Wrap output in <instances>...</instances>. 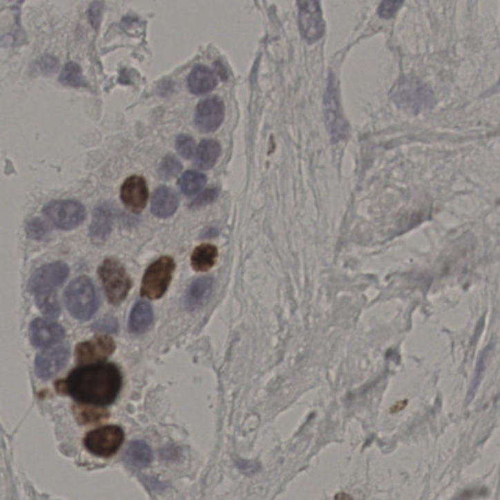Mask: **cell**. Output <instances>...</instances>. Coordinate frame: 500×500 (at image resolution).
<instances>
[{
    "label": "cell",
    "mask_w": 500,
    "mask_h": 500,
    "mask_svg": "<svg viewBox=\"0 0 500 500\" xmlns=\"http://www.w3.org/2000/svg\"><path fill=\"white\" fill-rule=\"evenodd\" d=\"M75 414L77 421L81 424L96 423L108 416L107 410L89 407H75Z\"/></svg>",
    "instance_id": "obj_25"
},
{
    "label": "cell",
    "mask_w": 500,
    "mask_h": 500,
    "mask_svg": "<svg viewBox=\"0 0 500 500\" xmlns=\"http://www.w3.org/2000/svg\"><path fill=\"white\" fill-rule=\"evenodd\" d=\"M153 318L154 315L150 304L145 301H139L132 309L129 318V327L131 331L143 334L152 325Z\"/></svg>",
    "instance_id": "obj_18"
},
{
    "label": "cell",
    "mask_w": 500,
    "mask_h": 500,
    "mask_svg": "<svg viewBox=\"0 0 500 500\" xmlns=\"http://www.w3.org/2000/svg\"><path fill=\"white\" fill-rule=\"evenodd\" d=\"M70 268L62 261L52 262L37 269L30 280V290L35 298L56 296L58 287L66 282Z\"/></svg>",
    "instance_id": "obj_4"
},
{
    "label": "cell",
    "mask_w": 500,
    "mask_h": 500,
    "mask_svg": "<svg viewBox=\"0 0 500 500\" xmlns=\"http://www.w3.org/2000/svg\"><path fill=\"white\" fill-rule=\"evenodd\" d=\"M225 115V106L219 97L205 99L198 105L195 122L200 131L209 133L220 127Z\"/></svg>",
    "instance_id": "obj_9"
},
{
    "label": "cell",
    "mask_w": 500,
    "mask_h": 500,
    "mask_svg": "<svg viewBox=\"0 0 500 500\" xmlns=\"http://www.w3.org/2000/svg\"><path fill=\"white\" fill-rule=\"evenodd\" d=\"M125 459L131 466L144 468L152 461V450L150 445L143 441H133L125 452Z\"/></svg>",
    "instance_id": "obj_20"
},
{
    "label": "cell",
    "mask_w": 500,
    "mask_h": 500,
    "mask_svg": "<svg viewBox=\"0 0 500 500\" xmlns=\"http://www.w3.org/2000/svg\"><path fill=\"white\" fill-rule=\"evenodd\" d=\"M216 70L217 72H218V74L221 75L222 77H226V70H224L223 66H222V64L217 62L216 64Z\"/></svg>",
    "instance_id": "obj_37"
},
{
    "label": "cell",
    "mask_w": 500,
    "mask_h": 500,
    "mask_svg": "<svg viewBox=\"0 0 500 500\" xmlns=\"http://www.w3.org/2000/svg\"><path fill=\"white\" fill-rule=\"evenodd\" d=\"M122 384L117 365L95 364L73 370L65 381L58 382V391L68 393L82 404L108 405L119 396Z\"/></svg>",
    "instance_id": "obj_1"
},
{
    "label": "cell",
    "mask_w": 500,
    "mask_h": 500,
    "mask_svg": "<svg viewBox=\"0 0 500 500\" xmlns=\"http://www.w3.org/2000/svg\"><path fill=\"white\" fill-rule=\"evenodd\" d=\"M124 440V434L119 426L101 427L87 434L84 445L91 454L108 457L119 450Z\"/></svg>",
    "instance_id": "obj_7"
},
{
    "label": "cell",
    "mask_w": 500,
    "mask_h": 500,
    "mask_svg": "<svg viewBox=\"0 0 500 500\" xmlns=\"http://www.w3.org/2000/svg\"><path fill=\"white\" fill-rule=\"evenodd\" d=\"M403 3L404 0H383L379 6V15L384 19L392 18L400 10Z\"/></svg>",
    "instance_id": "obj_30"
},
{
    "label": "cell",
    "mask_w": 500,
    "mask_h": 500,
    "mask_svg": "<svg viewBox=\"0 0 500 500\" xmlns=\"http://www.w3.org/2000/svg\"><path fill=\"white\" fill-rule=\"evenodd\" d=\"M325 117L332 139L336 142L344 140L348 136V124L341 114L334 91L329 90V96L327 97L325 102Z\"/></svg>",
    "instance_id": "obj_14"
},
{
    "label": "cell",
    "mask_w": 500,
    "mask_h": 500,
    "mask_svg": "<svg viewBox=\"0 0 500 500\" xmlns=\"http://www.w3.org/2000/svg\"><path fill=\"white\" fill-rule=\"evenodd\" d=\"M175 262L169 256L155 261L146 271L141 285V296L159 299L164 296L175 270Z\"/></svg>",
    "instance_id": "obj_5"
},
{
    "label": "cell",
    "mask_w": 500,
    "mask_h": 500,
    "mask_svg": "<svg viewBox=\"0 0 500 500\" xmlns=\"http://www.w3.org/2000/svg\"><path fill=\"white\" fill-rule=\"evenodd\" d=\"M218 250L214 245L204 244L193 250L191 264L193 270L205 272L215 265Z\"/></svg>",
    "instance_id": "obj_19"
},
{
    "label": "cell",
    "mask_w": 500,
    "mask_h": 500,
    "mask_svg": "<svg viewBox=\"0 0 500 500\" xmlns=\"http://www.w3.org/2000/svg\"><path fill=\"white\" fill-rule=\"evenodd\" d=\"M179 198L171 188L160 187L155 191L152 200V212L160 218H167L175 213Z\"/></svg>",
    "instance_id": "obj_15"
},
{
    "label": "cell",
    "mask_w": 500,
    "mask_h": 500,
    "mask_svg": "<svg viewBox=\"0 0 500 500\" xmlns=\"http://www.w3.org/2000/svg\"><path fill=\"white\" fill-rule=\"evenodd\" d=\"M37 65H39L40 72L46 75L53 74L59 67L57 59L49 55L44 56V57L40 59Z\"/></svg>",
    "instance_id": "obj_32"
},
{
    "label": "cell",
    "mask_w": 500,
    "mask_h": 500,
    "mask_svg": "<svg viewBox=\"0 0 500 500\" xmlns=\"http://www.w3.org/2000/svg\"><path fill=\"white\" fill-rule=\"evenodd\" d=\"M44 213L61 230L79 227L86 216L84 205L74 200H53L46 205Z\"/></svg>",
    "instance_id": "obj_6"
},
{
    "label": "cell",
    "mask_w": 500,
    "mask_h": 500,
    "mask_svg": "<svg viewBox=\"0 0 500 500\" xmlns=\"http://www.w3.org/2000/svg\"><path fill=\"white\" fill-rule=\"evenodd\" d=\"M115 349V341L110 336H96L77 346L75 358L79 364H89L110 357Z\"/></svg>",
    "instance_id": "obj_11"
},
{
    "label": "cell",
    "mask_w": 500,
    "mask_h": 500,
    "mask_svg": "<svg viewBox=\"0 0 500 500\" xmlns=\"http://www.w3.org/2000/svg\"><path fill=\"white\" fill-rule=\"evenodd\" d=\"M177 152L182 155L184 159H192L195 154V143L192 137L186 135H180L176 139Z\"/></svg>",
    "instance_id": "obj_29"
},
{
    "label": "cell",
    "mask_w": 500,
    "mask_h": 500,
    "mask_svg": "<svg viewBox=\"0 0 500 500\" xmlns=\"http://www.w3.org/2000/svg\"><path fill=\"white\" fill-rule=\"evenodd\" d=\"M217 82V77L213 70L204 66H197L189 75V90L195 95H202L213 90Z\"/></svg>",
    "instance_id": "obj_16"
},
{
    "label": "cell",
    "mask_w": 500,
    "mask_h": 500,
    "mask_svg": "<svg viewBox=\"0 0 500 500\" xmlns=\"http://www.w3.org/2000/svg\"><path fill=\"white\" fill-rule=\"evenodd\" d=\"M181 169H182V165L176 157L171 155H166L160 164V175L162 179L169 180V179L178 175Z\"/></svg>",
    "instance_id": "obj_27"
},
{
    "label": "cell",
    "mask_w": 500,
    "mask_h": 500,
    "mask_svg": "<svg viewBox=\"0 0 500 500\" xmlns=\"http://www.w3.org/2000/svg\"><path fill=\"white\" fill-rule=\"evenodd\" d=\"M61 84L66 86L70 87H81L86 86V82L82 75L81 68L79 64L75 62H68L64 67L62 74L60 75Z\"/></svg>",
    "instance_id": "obj_24"
},
{
    "label": "cell",
    "mask_w": 500,
    "mask_h": 500,
    "mask_svg": "<svg viewBox=\"0 0 500 500\" xmlns=\"http://www.w3.org/2000/svg\"><path fill=\"white\" fill-rule=\"evenodd\" d=\"M112 213L108 209L103 206L96 209L90 227L92 240L102 242L107 239L112 229Z\"/></svg>",
    "instance_id": "obj_22"
},
{
    "label": "cell",
    "mask_w": 500,
    "mask_h": 500,
    "mask_svg": "<svg viewBox=\"0 0 500 500\" xmlns=\"http://www.w3.org/2000/svg\"><path fill=\"white\" fill-rule=\"evenodd\" d=\"M94 327H95L97 330L114 332L117 329V320L113 318H104V320H99V322L94 325Z\"/></svg>",
    "instance_id": "obj_35"
},
{
    "label": "cell",
    "mask_w": 500,
    "mask_h": 500,
    "mask_svg": "<svg viewBox=\"0 0 500 500\" xmlns=\"http://www.w3.org/2000/svg\"><path fill=\"white\" fill-rule=\"evenodd\" d=\"M101 15H102V6L99 2L92 4L90 9H89V20L93 27H98L99 23H100Z\"/></svg>",
    "instance_id": "obj_34"
},
{
    "label": "cell",
    "mask_w": 500,
    "mask_h": 500,
    "mask_svg": "<svg viewBox=\"0 0 500 500\" xmlns=\"http://www.w3.org/2000/svg\"><path fill=\"white\" fill-rule=\"evenodd\" d=\"M412 88L407 90V94L404 92H401V99L404 101L405 105L409 107H421L425 106V103L429 101V96L424 93L423 89L422 88H414V86Z\"/></svg>",
    "instance_id": "obj_26"
},
{
    "label": "cell",
    "mask_w": 500,
    "mask_h": 500,
    "mask_svg": "<svg viewBox=\"0 0 500 500\" xmlns=\"http://www.w3.org/2000/svg\"><path fill=\"white\" fill-rule=\"evenodd\" d=\"M195 154V164L202 169H209L216 164L220 157V144L215 140L209 139L200 144Z\"/></svg>",
    "instance_id": "obj_21"
},
{
    "label": "cell",
    "mask_w": 500,
    "mask_h": 500,
    "mask_svg": "<svg viewBox=\"0 0 500 500\" xmlns=\"http://www.w3.org/2000/svg\"><path fill=\"white\" fill-rule=\"evenodd\" d=\"M47 230H48V227L46 224L39 218L32 219L27 225L28 235L35 240H40L44 238L46 235Z\"/></svg>",
    "instance_id": "obj_31"
},
{
    "label": "cell",
    "mask_w": 500,
    "mask_h": 500,
    "mask_svg": "<svg viewBox=\"0 0 500 500\" xmlns=\"http://www.w3.org/2000/svg\"><path fill=\"white\" fill-rule=\"evenodd\" d=\"M37 306L44 315L49 317H58L60 314V307L56 296L41 297V298H35Z\"/></svg>",
    "instance_id": "obj_28"
},
{
    "label": "cell",
    "mask_w": 500,
    "mask_h": 500,
    "mask_svg": "<svg viewBox=\"0 0 500 500\" xmlns=\"http://www.w3.org/2000/svg\"><path fill=\"white\" fill-rule=\"evenodd\" d=\"M65 300L70 315L82 322L93 317L99 306L95 287L86 276L77 278L68 285Z\"/></svg>",
    "instance_id": "obj_2"
},
{
    "label": "cell",
    "mask_w": 500,
    "mask_h": 500,
    "mask_svg": "<svg viewBox=\"0 0 500 500\" xmlns=\"http://www.w3.org/2000/svg\"><path fill=\"white\" fill-rule=\"evenodd\" d=\"M213 287V280L211 277H202L193 280L189 287L186 303L188 307L195 309L204 305L209 298Z\"/></svg>",
    "instance_id": "obj_17"
},
{
    "label": "cell",
    "mask_w": 500,
    "mask_h": 500,
    "mask_svg": "<svg viewBox=\"0 0 500 500\" xmlns=\"http://www.w3.org/2000/svg\"><path fill=\"white\" fill-rule=\"evenodd\" d=\"M30 341L37 348H46L62 340L65 331L60 325L44 318H35L30 325Z\"/></svg>",
    "instance_id": "obj_13"
},
{
    "label": "cell",
    "mask_w": 500,
    "mask_h": 500,
    "mask_svg": "<svg viewBox=\"0 0 500 500\" xmlns=\"http://www.w3.org/2000/svg\"><path fill=\"white\" fill-rule=\"evenodd\" d=\"M148 197L147 184L141 176H131L127 178L120 189V198L129 211L140 213L147 204Z\"/></svg>",
    "instance_id": "obj_12"
},
{
    "label": "cell",
    "mask_w": 500,
    "mask_h": 500,
    "mask_svg": "<svg viewBox=\"0 0 500 500\" xmlns=\"http://www.w3.org/2000/svg\"><path fill=\"white\" fill-rule=\"evenodd\" d=\"M407 401H401V402L397 403V404H395L391 407L390 412H392V414H396V412H401V410H403L405 409V407H407Z\"/></svg>",
    "instance_id": "obj_36"
},
{
    "label": "cell",
    "mask_w": 500,
    "mask_h": 500,
    "mask_svg": "<svg viewBox=\"0 0 500 500\" xmlns=\"http://www.w3.org/2000/svg\"><path fill=\"white\" fill-rule=\"evenodd\" d=\"M216 190L211 189V190L204 191L202 195H199L197 199L193 200L192 205L195 207L204 206V205L211 204V202H213V200L216 199Z\"/></svg>",
    "instance_id": "obj_33"
},
{
    "label": "cell",
    "mask_w": 500,
    "mask_h": 500,
    "mask_svg": "<svg viewBox=\"0 0 500 500\" xmlns=\"http://www.w3.org/2000/svg\"><path fill=\"white\" fill-rule=\"evenodd\" d=\"M70 357L67 344L47 349L35 358V374L39 378L48 381L65 367Z\"/></svg>",
    "instance_id": "obj_10"
},
{
    "label": "cell",
    "mask_w": 500,
    "mask_h": 500,
    "mask_svg": "<svg viewBox=\"0 0 500 500\" xmlns=\"http://www.w3.org/2000/svg\"><path fill=\"white\" fill-rule=\"evenodd\" d=\"M299 23L304 39L315 42L325 34L320 0H299Z\"/></svg>",
    "instance_id": "obj_8"
},
{
    "label": "cell",
    "mask_w": 500,
    "mask_h": 500,
    "mask_svg": "<svg viewBox=\"0 0 500 500\" xmlns=\"http://www.w3.org/2000/svg\"><path fill=\"white\" fill-rule=\"evenodd\" d=\"M206 177L197 171H187L179 181L182 192L187 195H195L204 187Z\"/></svg>",
    "instance_id": "obj_23"
},
{
    "label": "cell",
    "mask_w": 500,
    "mask_h": 500,
    "mask_svg": "<svg viewBox=\"0 0 500 500\" xmlns=\"http://www.w3.org/2000/svg\"><path fill=\"white\" fill-rule=\"evenodd\" d=\"M99 276L110 303L119 305L131 289V280L124 266L115 259H106L99 268Z\"/></svg>",
    "instance_id": "obj_3"
}]
</instances>
